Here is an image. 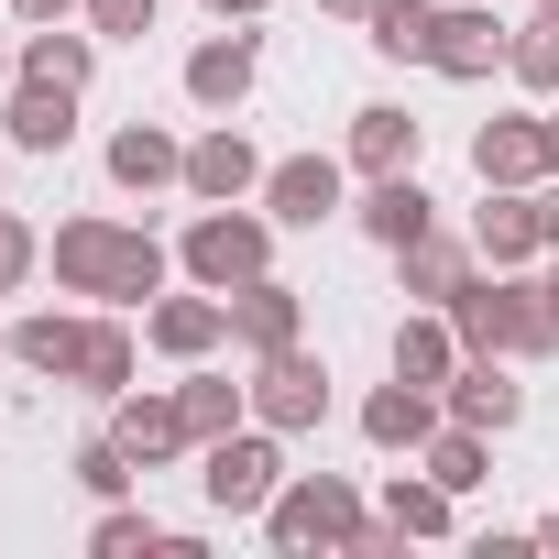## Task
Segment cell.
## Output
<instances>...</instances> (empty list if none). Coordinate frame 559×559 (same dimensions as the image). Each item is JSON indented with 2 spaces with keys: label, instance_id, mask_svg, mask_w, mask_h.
Masks as SVG:
<instances>
[{
  "label": "cell",
  "instance_id": "33",
  "mask_svg": "<svg viewBox=\"0 0 559 559\" xmlns=\"http://www.w3.org/2000/svg\"><path fill=\"white\" fill-rule=\"evenodd\" d=\"M67 472H78V493H99V504L143 483V461H132V450H121L110 428H99V439H78V450H67Z\"/></svg>",
  "mask_w": 559,
  "mask_h": 559
},
{
  "label": "cell",
  "instance_id": "44",
  "mask_svg": "<svg viewBox=\"0 0 559 559\" xmlns=\"http://www.w3.org/2000/svg\"><path fill=\"white\" fill-rule=\"evenodd\" d=\"M526 12H559V0H526Z\"/></svg>",
  "mask_w": 559,
  "mask_h": 559
},
{
  "label": "cell",
  "instance_id": "42",
  "mask_svg": "<svg viewBox=\"0 0 559 559\" xmlns=\"http://www.w3.org/2000/svg\"><path fill=\"white\" fill-rule=\"evenodd\" d=\"M537 548H548V559H559V515H537Z\"/></svg>",
  "mask_w": 559,
  "mask_h": 559
},
{
  "label": "cell",
  "instance_id": "18",
  "mask_svg": "<svg viewBox=\"0 0 559 559\" xmlns=\"http://www.w3.org/2000/svg\"><path fill=\"white\" fill-rule=\"evenodd\" d=\"M472 176L483 187H537L548 176V110H504L472 132Z\"/></svg>",
  "mask_w": 559,
  "mask_h": 559
},
{
  "label": "cell",
  "instance_id": "20",
  "mask_svg": "<svg viewBox=\"0 0 559 559\" xmlns=\"http://www.w3.org/2000/svg\"><path fill=\"white\" fill-rule=\"evenodd\" d=\"M341 154H352V176H406V165L428 154V121H417V110H395V99H362Z\"/></svg>",
  "mask_w": 559,
  "mask_h": 559
},
{
  "label": "cell",
  "instance_id": "6",
  "mask_svg": "<svg viewBox=\"0 0 559 559\" xmlns=\"http://www.w3.org/2000/svg\"><path fill=\"white\" fill-rule=\"evenodd\" d=\"M252 417H263V428H286V439L330 428V362H319L308 341L263 352V362H252Z\"/></svg>",
  "mask_w": 559,
  "mask_h": 559
},
{
  "label": "cell",
  "instance_id": "40",
  "mask_svg": "<svg viewBox=\"0 0 559 559\" xmlns=\"http://www.w3.org/2000/svg\"><path fill=\"white\" fill-rule=\"evenodd\" d=\"M23 78V34H0V88H12Z\"/></svg>",
  "mask_w": 559,
  "mask_h": 559
},
{
  "label": "cell",
  "instance_id": "26",
  "mask_svg": "<svg viewBox=\"0 0 559 559\" xmlns=\"http://www.w3.org/2000/svg\"><path fill=\"white\" fill-rule=\"evenodd\" d=\"M450 504H461V493H450V483H439V472H428V461H406V472H395V483H384V526H395V537H406V548H417V537H450V526H461V515H450Z\"/></svg>",
  "mask_w": 559,
  "mask_h": 559
},
{
  "label": "cell",
  "instance_id": "12",
  "mask_svg": "<svg viewBox=\"0 0 559 559\" xmlns=\"http://www.w3.org/2000/svg\"><path fill=\"white\" fill-rule=\"evenodd\" d=\"M308 341V297L286 286V274H252V286H230V352L263 362V352H286Z\"/></svg>",
  "mask_w": 559,
  "mask_h": 559
},
{
  "label": "cell",
  "instance_id": "10",
  "mask_svg": "<svg viewBox=\"0 0 559 559\" xmlns=\"http://www.w3.org/2000/svg\"><path fill=\"white\" fill-rule=\"evenodd\" d=\"M143 352H165V362H219L230 352V297H209V286H165L154 308H143Z\"/></svg>",
  "mask_w": 559,
  "mask_h": 559
},
{
  "label": "cell",
  "instance_id": "9",
  "mask_svg": "<svg viewBox=\"0 0 559 559\" xmlns=\"http://www.w3.org/2000/svg\"><path fill=\"white\" fill-rule=\"evenodd\" d=\"M252 88H263V34L219 23V34H198V45H187V99H198L209 121H230Z\"/></svg>",
  "mask_w": 559,
  "mask_h": 559
},
{
  "label": "cell",
  "instance_id": "11",
  "mask_svg": "<svg viewBox=\"0 0 559 559\" xmlns=\"http://www.w3.org/2000/svg\"><path fill=\"white\" fill-rule=\"evenodd\" d=\"M78 99H88V88L12 78V88H0V143H12V154H67V143H78Z\"/></svg>",
  "mask_w": 559,
  "mask_h": 559
},
{
  "label": "cell",
  "instance_id": "38",
  "mask_svg": "<svg viewBox=\"0 0 559 559\" xmlns=\"http://www.w3.org/2000/svg\"><path fill=\"white\" fill-rule=\"evenodd\" d=\"M537 230H548V252H559V176H537Z\"/></svg>",
  "mask_w": 559,
  "mask_h": 559
},
{
  "label": "cell",
  "instance_id": "22",
  "mask_svg": "<svg viewBox=\"0 0 559 559\" xmlns=\"http://www.w3.org/2000/svg\"><path fill=\"white\" fill-rule=\"evenodd\" d=\"M352 219H362V241H384V252H406L417 230H439V198L417 187V165L406 176H362V198H352Z\"/></svg>",
  "mask_w": 559,
  "mask_h": 559
},
{
  "label": "cell",
  "instance_id": "7",
  "mask_svg": "<svg viewBox=\"0 0 559 559\" xmlns=\"http://www.w3.org/2000/svg\"><path fill=\"white\" fill-rule=\"evenodd\" d=\"M263 209H274V230L341 219V209H352V154H274V165H263Z\"/></svg>",
  "mask_w": 559,
  "mask_h": 559
},
{
  "label": "cell",
  "instance_id": "17",
  "mask_svg": "<svg viewBox=\"0 0 559 559\" xmlns=\"http://www.w3.org/2000/svg\"><path fill=\"white\" fill-rule=\"evenodd\" d=\"M110 439L143 461V472H165V461H187L198 450V428H187V406H176V384L154 395V384H132V395H110Z\"/></svg>",
  "mask_w": 559,
  "mask_h": 559
},
{
  "label": "cell",
  "instance_id": "35",
  "mask_svg": "<svg viewBox=\"0 0 559 559\" xmlns=\"http://www.w3.org/2000/svg\"><path fill=\"white\" fill-rule=\"evenodd\" d=\"M154 12H165V0H88L78 23H88L99 45H143V34H154Z\"/></svg>",
  "mask_w": 559,
  "mask_h": 559
},
{
  "label": "cell",
  "instance_id": "31",
  "mask_svg": "<svg viewBox=\"0 0 559 559\" xmlns=\"http://www.w3.org/2000/svg\"><path fill=\"white\" fill-rule=\"evenodd\" d=\"M504 78H515L526 99H559V12H526V23H515V45H504Z\"/></svg>",
  "mask_w": 559,
  "mask_h": 559
},
{
  "label": "cell",
  "instance_id": "8",
  "mask_svg": "<svg viewBox=\"0 0 559 559\" xmlns=\"http://www.w3.org/2000/svg\"><path fill=\"white\" fill-rule=\"evenodd\" d=\"M504 45H515V23H493V0H439L428 78H450V88H483V78H504Z\"/></svg>",
  "mask_w": 559,
  "mask_h": 559
},
{
  "label": "cell",
  "instance_id": "24",
  "mask_svg": "<svg viewBox=\"0 0 559 559\" xmlns=\"http://www.w3.org/2000/svg\"><path fill=\"white\" fill-rule=\"evenodd\" d=\"M472 274H483V252H472V241H450V230H417V241L395 252V286H406L417 308H450Z\"/></svg>",
  "mask_w": 559,
  "mask_h": 559
},
{
  "label": "cell",
  "instance_id": "5",
  "mask_svg": "<svg viewBox=\"0 0 559 559\" xmlns=\"http://www.w3.org/2000/svg\"><path fill=\"white\" fill-rule=\"evenodd\" d=\"M198 493H209V515H263L274 493H286V428L241 417L230 439H209L198 450Z\"/></svg>",
  "mask_w": 559,
  "mask_h": 559
},
{
  "label": "cell",
  "instance_id": "19",
  "mask_svg": "<svg viewBox=\"0 0 559 559\" xmlns=\"http://www.w3.org/2000/svg\"><path fill=\"white\" fill-rule=\"evenodd\" d=\"M0 352H12V373H45V384H67V373H78V352H88V308H23Z\"/></svg>",
  "mask_w": 559,
  "mask_h": 559
},
{
  "label": "cell",
  "instance_id": "15",
  "mask_svg": "<svg viewBox=\"0 0 559 559\" xmlns=\"http://www.w3.org/2000/svg\"><path fill=\"white\" fill-rule=\"evenodd\" d=\"M439 406H450L461 428H483V439H504V428L526 417V384H515V362H504V352H461V373L439 384Z\"/></svg>",
  "mask_w": 559,
  "mask_h": 559
},
{
  "label": "cell",
  "instance_id": "34",
  "mask_svg": "<svg viewBox=\"0 0 559 559\" xmlns=\"http://www.w3.org/2000/svg\"><path fill=\"white\" fill-rule=\"evenodd\" d=\"M34 274H45V241H34V219H23V209H0V286L23 297Z\"/></svg>",
  "mask_w": 559,
  "mask_h": 559
},
{
  "label": "cell",
  "instance_id": "41",
  "mask_svg": "<svg viewBox=\"0 0 559 559\" xmlns=\"http://www.w3.org/2000/svg\"><path fill=\"white\" fill-rule=\"evenodd\" d=\"M537 286H548V308H559V252H548V263H537Z\"/></svg>",
  "mask_w": 559,
  "mask_h": 559
},
{
  "label": "cell",
  "instance_id": "36",
  "mask_svg": "<svg viewBox=\"0 0 559 559\" xmlns=\"http://www.w3.org/2000/svg\"><path fill=\"white\" fill-rule=\"evenodd\" d=\"M0 12H12V34H34V23H78L88 0H0Z\"/></svg>",
  "mask_w": 559,
  "mask_h": 559
},
{
  "label": "cell",
  "instance_id": "28",
  "mask_svg": "<svg viewBox=\"0 0 559 559\" xmlns=\"http://www.w3.org/2000/svg\"><path fill=\"white\" fill-rule=\"evenodd\" d=\"M176 406H187V428H198V450H209V439H230V428L252 417V384H230L219 362H187V384H176Z\"/></svg>",
  "mask_w": 559,
  "mask_h": 559
},
{
  "label": "cell",
  "instance_id": "32",
  "mask_svg": "<svg viewBox=\"0 0 559 559\" xmlns=\"http://www.w3.org/2000/svg\"><path fill=\"white\" fill-rule=\"evenodd\" d=\"M88 548H99V559H132V548H176V537H165V515H154V504L110 493V504H99V526H88Z\"/></svg>",
  "mask_w": 559,
  "mask_h": 559
},
{
  "label": "cell",
  "instance_id": "45",
  "mask_svg": "<svg viewBox=\"0 0 559 559\" xmlns=\"http://www.w3.org/2000/svg\"><path fill=\"white\" fill-rule=\"evenodd\" d=\"M0 297H12V286H0Z\"/></svg>",
  "mask_w": 559,
  "mask_h": 559
},
{
  "label": "cell",
  "instance_id": "43",
  "mask_svg": "<svg viewBox=\"0 0 559 559\" xmlns=\"http://www.w3.org/2000/svg\"><path fill=\"white\" fill-rule=\"evenodd\" d=\"M548 176H559V110H548Z\"/></svg>",
  "mask_w": 559,
  "mask_h": 559
},
{
  "label": "cell",
  "instance_id": "3",
  "mask_svg": "<svg viewBox=\"0 0 559 559\" xmlns=\"http://www.w3.org/2000/svg\"><path fill=\"white\" fill-rule=\"evenodd\" d=\"M450 319H461V352H504V362H548L559 352V308H548V286H537V263L526 274H472V286L450 297Z\"/></svg>",
  "mask_w": 559,
  "mask_h": 559
},
{
  "label": "cell",
  "instance_id": "4",
  "mask_svg": "<svg viewBox=\"0 0 559 559\" xmlns=\"http://www.w3.org/2000/svg\"><path fill=\"white\" fill-rule=\"evenodd\" d=\"M176 274H187V286H209V297H230V286H252V274H274V209H263V198L198 209L187 241H176Z\"/></svg>",
  "mask_w": 559,
  "mask_h": 559
},
{
  "label": "cell",
  "instance_id": "27",
  "mask_svg": "<svg viewBox=\"0 0 559 559\" xmlns=\"http://www.w3.org/2000/svg\"><path fill=\"white\" fill-rule=\"evenodd\" d=\"M23 78L88 88V78H99V34H88V23H34V34H23Z\"/></svg>",
  "mask_w": 559,
  "mask_h": 559
},
{
  "label": "cell",
  "instance_id": "1",
  "mask_svg": "<svg viewBox=\"0 0 559 559\" xmlns=\"http://www.w3.org/2000/svg\"><path fill=\"white\" fill-rule=\"evenodd\" d=\"M45 263H56V286H67V297H88V308H154V297L176 286V252H165L154 230L110 219V209H78V219H56Z\"/></svg>",
  "mask_w": 559,
  "mask_h": 559
},
{
  "label": "cell",
  "instance_id": "23",
  "mask_svg": "<svg viewBox=\"0 0 559 559\" xmlns=\"http://www.w3.org/2000/svg\"><path fill=\"white\" fill-rule=\"evenodd\" d=\"M384 373H406V384H450V373H461V319H450V308H406L395 341H384Z\"/></svg>",
  "mask_w": 559,
  "mask_h": 559
},
{
  "label": "cell",
  "instance_id": "25",
  "mask_svg": "<svg viewBox=\"0 0 559 559\" xmlns=\"http://www.w3.org/2000/svg\"><path fill=\"white\" fill-rule=\"evenodd\" d=\"M132 373H143V341H132V319H121V308H88V352H78V373H67V384L110 406V395H132Z\"/></svg>",
  "mask_w": 559,
  "mask_h": 559
},
{
  "label": "cell",
  "instance_id": "13",
  "mask_svg": "<svg viewBox=\"0 0 559 559\" xmlns=\"http://www.w3.org/2000/svg\"><path fill=\"white\" fill-rule=\"evenodd\" d=\"M187 198H198V209L263 198V154H252V132H241V121H209V132L187 143Z\"/></svg>",
  "mask_w": 559,
  "mask_h": 559
},
{
  "label": "cell",
  "instance_id": "21",
  "mask_svg": "<svg viewBox=\"0 0 559 559\" xmlns=\"http://www.w3.org/2000/svg\"><path fill=\"white\" fill-rule=\"evenodd\" d=\"M110 187H121V198H165V187H187V143H176L165 121H121V132H110Z\"/></svg>",
  "mask_w": 559,
  "mask_h": 559
},
{
  "label": "cell",
  "instance_id": "2",
  "mask_svg": "<svg viewBox=\"0 0 559 559\" xmlns=\"http://www.w3.org/2000/svg\"><path fill=\"white\" fill-rule=\"evenodd\" d=\"M263 537H274V548H352V559H395V548H406L341 472H286V493L263 504Z\"/></svg>",
  "mask_w": 559,
  "mask_h": 559
},
{
  "label": "cell",
  "instance_id": "29",
  "mask_svg": "<svg viewBox=\"0 0 559 559\" xmlns=\"http://www.w3.org/2000/svg\"><path fill=\"white\" fill-rule=\"evenodd\" d=\"M428 34H439V0H373V23H362L384 67H428Z\"/></svg>",
  "mask_w": 559,
  "mask_h": 559
},
{
  "label": "cell",
  "instance_id": "46",
  "mask_svg": "<svg viewBox=\"0 0 559 559\" xmlns=\"http://www.w3.org/2000/svg\"><path fill=\"white\" fill-rule=\"evenodd\" d=\"M0 362H12V352H0Z\"/></svg>",
  "mask_w": 559,
  "mask_h": 559
},
{
  "label": "cell",
  "instance_id": "30",
  "mask_svg": "<svg viewBox=\"0 0 559 559\" xmlns=\"http://www.w3.org/2000/svg\"><path fill=\"white\" fill-rule=\"evenodd\" d=\"M417 461H428L450 493H483V483H493V439H483V428H461V417H439V439H428Z\"/></svg>",
  "mask_w": 559,
  "mask_h": 559
},
{
  "label": "cell",
  "instance_id": "37",
  "mask_svg": "<svg viewBox=\"0 0 559 559\" xmlns=\"http://www.w3.org/2000/svg\"><path fill=\"white\" fill-rule=\"evenodd\" d=\"M198 12H209V23H263L274 0H198Z\"/></svg>",
  "mask_w": 559,
  "mask_h": 559
},
{
  "label": "cell",
  "instance_id": "14",
  "mask_svg": "<svg viewBox=\"0 0 559 559\" xmlns=\"http://www.w3.org/2000/svg\"><path fill=\"white\" fill-rule=\"evenodd\" d=\"M472 252H483L493 274H526V263H548L537 187H483V209H472Z\"/></svg>",
  "mask_w": 559,
  "mask_h": 559
},
{
  "label": "cell",
  "instance_id": "39",
  "mask_svg": "<svg viewBox=\"0 0 559 559\" xmlns=\"http://www.w3.org/2000/svg\"><path fill=\"white\" fill-rule=\"evenodd\" d=\"M319 12H330V23H373V0H319Z\"/></svg>",
  "mask_w": 559,
  "mask_h": 559
},
{
  "label": "cell",
  "instance_id": "16",
  "mask_svg": "<svg viewBox=\"0 0 559 559\" xmlns=\"http://www.w3.org/2000/svg\"><path fill=\"white\" fill-rule=\"evenodd\" d=\"M439 417H450L439 384H406V373H384V384L362 395V439H373L384 461H417V450L439 439Z\"/></svg>",
  "mask_w": 559,
  "mask_h": 559
}]
</instances>
